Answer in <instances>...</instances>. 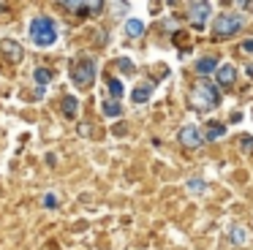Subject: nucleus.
Here are the masks:
<instances>
[{"instance_id": "obj_23", "label": "nucleus", "mask_w": 253, "mask_h": 250, "mask_svg": "<svg viewBox=\"0 0 253 250\" xmlns=\"http://www.w3.org/2000/svg\"><path fill=\"white\" fill-rule=\"evenodd\" d=\"M253 52V41H245L242 43V54H251Z\"/></svg>"}, {"instance_id": "obj_1", "label": "nucleus", "mask_w": 253, "mask_h": 250, "mask_svg": "<svg viewBox=\"0 0 253 250\" xmlns=\"http://www.w3.org/2000/svg\"><path fill=\"white\" fill-rule=\"evenodd\" d=\"M30 38H33L36 46H52L57 41V25L49 16H36L30 22Z\"/></svg>"}, {"instance_id": "obj_16", "label": "nucleus", "mask_w": 253, "mask_h": 250, "mask_svg": "<svg viewBox=\"0 0 253 250\" xmlns=\"http://www.w3.org/2000/svg\"><path fill=\"white\" fill-rule=\"evenodd\" d=\"M101 109H104L106 117H120V114H123V106H120L117 101H112V98H109V101L101 103Z\"/></svg>"}, {"instance_id": "obj_21", "label": "nucleus", "mask_w": 253, "mask_h": 250, "mask_svg": "<svg viewBox=\"0 0 253 250\" xmlns=\"http://www.w3.org/2000/svg\"><path fill=\"white\" fill-rule=\"evenodd\" d=\"M117 65H120V71H131V68H133L128 57H120V60H117Z\"/></svg>"}, {"instance_id": "obj_2", "label": "nucleus", "mask_w": 253, "mask_h": 250, "mask_svg": "<svg viewBox=\"0 0 253 250\" xmlns=\"http://www.w3.org/2000/svg\"><path fill=\"white\" fill-rule=\"evenodd\" d=\"M193 106L199 109V112H210V109L218 106L220 95H218V87L212 84V82H199L196 87H193V95H191Z\"/></svg>"}, {"instance_id": "obj_4", "label": "nucleus", "mask_w": 253, "mask_h": 250, "mask_svg": "<svg viewBox=\"0 0 253 250\" xmlns=\"http://www.w3.org/2000/svg\"><path fill=\"white\" fill-rule=\"evenodd\" d=\"M71 79L77 87H87L95 79V60L93 57H79L71 65Z\"/></svg>"}, {"instance_id": "obj_6", "label": "nucleus", "mask_w": 253, "mask_h": 250, "mask_svg": "<svg viewBox=\"0 0 253 250\" xmlns=\"http://www.w3.org/2000/svg\"><path fill=\"white\" fill-rule=\"evenodd\" d=\"M188 11H191V25L193 27H204V22H207L210 16V3H191L188 5Z\"/></svg>"}, {"instance_id": "obj_8", "label": "nucleus", "mask_w": 253, "mask_h": 250, "mask_svg": "<svg viewBox=\"0 0 253 250\" xmlns=\"http://www.w3.org/2000/svg\"><path fill=\"white\" fill-rule=\"evenodd\" d=\"M215 79H218V84L220 87H231L234 84V79H237V68L234 65H218V68H215Z\"/></svg>"}, {"instance_id": "obj_5", "label": "nucleus", "mask_w": 253, "mask_h": 250, "mask_svg": "<svg viewBox=\"0 0 253 250\" xmlns=\"http://www.w3.org/2000/svg\"><path fill=\"white\" fill-rule=\"evenodd\" d=\"M0 54H3L8 63H19V60L25 57V49H22V43L11 41V38H3V41H0Z\"/></svg>"}, {"instance_id": "obj_20", "label": "nucleus", "mask_w": 253, "mask_h": 250, "mask_svg": "<svg viewBox=\"0 0 253 250\" xmlns=\"http://www.w3.org/2000/svg\"><path fill=\"white\" fill-rule=\"evenodd\" d=\"M231 237H234V242H240V245H242V242H245V239H248L245 234H242V228H234V231H231Z\"/></svg>"}, {"instance_id": "obj_15", "label": "nucleus", "mask_w": 253, "mask_h": 250, "mask_svg": "<svg viewBox=\"0 0 253 250\" xmlns=\"http://www.w3.org/2000/svg\"><path fill=\"white\" fill-rule=\"evenodd\" d=\"M215 68H218V60H215V57H202V60L196 63V71H199V74H212Z\"/></svg>"}, {"instance_id": "obj_7", "label": "nucleus", "mask_w": 253, "mask_h": 250, "mask_svg": "<svg viewBox=\"0 0 253 250\" xmlns=\"http://www.w3.org/2000/svg\"><path fill=\"white\" fill-rule=\"evenodd\" d=\"M177 139H180V144H185V147H199L202 144V133H199V128L196 125H185V128L177 133Z\"/></svg>"}, {"instance_id": "obj_3", "label": "nucleus", "mask_w": 253, "mask_h": 250, "mask_svg": "<svg viewBox=\"0 0 253 250\" xmlns=\"http://www.w3.org/2000/svg\"><path fill=\"white\" fill-rule=\"evenodd\" d=\"M242 25H245V16L242 14H220L212 25V36L215 38H231L242 30Z\"/></svg>"}, {"instance_id": "obj_13", "label": "nucleus", "mask_w": 253, "mask_h": 250, "mask_svg": "<svg viewBox=\"0 0 253 250\" xmlns=\"http://www.w3.org/2000/svg\"><path fill=\"white\" fill-rule=\"evenodd\" d=\"M223 133H226L223 123H207V130H204V139H207V141H215V139H220Z\"/></svg>"}, {"instance_id": "obj_11", "label": "nucleus", "mask_w": 253, "mask_h": 250, "mask_svg": "<svg viewBox=\"0 0 253 250\" xmlns=\"http://www.w3.org/2000/svg\"><path fill=\"white\" fill-rule=\"evenodd\" d=\"M150 95H153V87H150V84H136V87H133V92H131L133 103H147Z\"/></svg>"}, {"instance_id": "obj_14", "label": "nucleus", "mask_w": 253, "mask_h": 250, "mask_svg": "<svg viewBox=\"0 0 253 250\" xmlns=\"http://www.w3.org/2000/svg\"><path fill=\"white\" fill-rule=\"evenodd\" d=\"M33 79H36V84H39V90H44V87L49 84V79H52V71L49 68H36Z\"/></svg>"}, {"instance_id": "obj_10", "label": "nucleus", "mask_w": 253, "mask_h": 250, "mask_svg": "<svg viewBox=\"0 0 253 250\" xmlns=\"http://www.w3.org/2000/svg\"><path fill=\"white\" fill-rule=\"evenodd\" d=\"M60 106H63V114H66V117H77L79 114V98L77 95H66Z\"/></svg>"}, {"instance_id": "obj_12", "label": "nucleus", "mask_w": 253, "mask_h": 250, "mask_svg": "<svg viewBox=\"0 0 253 250\" xmlns=\"http://www.w3.org/2000/svg\"><path fill=\"white\" fill-rule=\"evenodd\" d=\"M126 36H128V38L144 36V22H142V19H128V22H126Z\"/></svg>"}, {"instance_id": "obj_22", "label": "nucleus", "mask_w": 253, "mask_h": 250, "mask_svg": "<svg viewBox=\"0 0 253 250\" xmlns=\"http://www.w3.org/2000/svg\"><path fill=\"white\" fill-rule=\"evenodd\" d=\"M188 188H191V190H204V179H191Z\"/></svg>"}, {"instance_id": "obj_18", "label": "nucleus", "mask_w": 253, "mask_h": 250, "mask_svg": "<svg viewBox=\"0 0 253 250\" xmlns=\"http://www.w3.org/2000/svg\"><path fill=\"white\" fill-rule=\"evenodd\" d=\"M240 147H242V152H251V150H253V136H242V139H240Z\"/></svg>"}, {"instance_id": "obj_9", "label": "nucleus", "mask_w": 253, "mask_h": 250, "mask_svg": "<svg viewBox=\"0 0 253 250\" xmlns=\"http://www.w3.org/2000/svg\"><path fill=\"white\" fill-rule=\"evenodd\" d=\"M63 8H68V11H87V14H98V11H104V3H101V0H95V3H63Z\"/></svg>"}, {"instance_id": "obj_17", "label": "nucleus", "mask_w": 253, "mask_h": 250, "mask_svg": "<svg viewBox=\"0 0 253 250\" xmlns=\"http://www.w3.org/2000/svg\"><path fill=\"white\" fill-rule=\"evenodd\" d=\"M109 92H112V101H120L123 98V82L120 79H109Z\"/></svg>"}, {"instance_id": "obj_19", "label": "nucleus", "mask_w": 253, "mask_h": 250, "mask_svg": "<svg viewBox=\"0 0 253 250\" xmlns=\"http://www.w3.org/2000/svg\"><path fill=\"white\" fill-rule=\"evenodd\" d=\"M44 207H57V196L55 193H46L44 196Z\"/></svg>"}]
</instances>
